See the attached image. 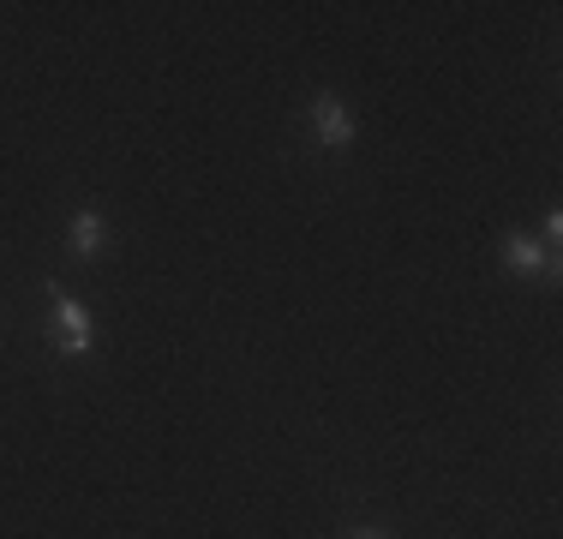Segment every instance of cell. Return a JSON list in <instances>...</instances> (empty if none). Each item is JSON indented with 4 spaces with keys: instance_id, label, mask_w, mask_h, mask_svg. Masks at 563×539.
<instances>
[{
    "instance_id": "6da1fadb",
    "label": "cell",
    "mask_w": 563,
    "mask_h": 539,
    "mask_svg": "<svg viewBox=\"0 0 563 539\" xmlns=\"http://www.w3.org/2000/svg\"><path fill=\"white\" fill-rule=\"evenodd\" d=\"M48 323H55V348L66 360H85L97 348V323H90L85 300H73L60 282H48Z\"/></svg>"
},
{
    "instance_id": "7a4b0ae2",
    "label": "cell",
    "mask_w": 563,
    "mask_h": 539,
    "mask_svg": "<svg viewBox=\"0 0 563 539\" xmlns=\"http://www.w3.org/2000/svg\"><path fill=\"white\" fill-rule=\"evenodd\" d=\"M312 132H318L324 151H347V144H354V114H347V102L336 90H318L312 97Z\"/></svg>"
},
{
    "instance_id": "3957f363",
    "label": "cell",
    "mask_w": 563,
    "mask_h": 539,
    "mask_svg": "<svg viewBox=\"0 0 563 539\" xmlns=\"http://www.w3.org/2000/svg\"><path fill=\"white\" fill-rule=\"evenodd\" d=\"M504 270L509 276H552L558 282V258L540 246V234H528V228L504 234Z\"/></svg>"
},
{
    "instance_id": "277c9868",
    "label": "cell",
    "mask_w": 563,
    "mask_h": 539,
    "mask_svg": "<svg viewBox=\"0 0 563 539\" xmlns=\"http://www.w3.org/2000/svg\"><path fill=\"white\" fill-rule=\"evenodd\" d=\"M66 246H73L78 258H97V252L109 246V222H102V210H78L73 228H66Z\"/></svg>"
},
{
    "instance_id": "5b68a950",
    "label": "cell",
    "mask_w": 563,
    "mask_h": 539,
    "mask_svg": "<svg viewBox=\"0 0 563 539\" xmlns=\"http://www.w3.org/2000/svg\"><path fill=\"white\" fill-rule=\"evenodd\" d=\"M540 246L558 258V246H563V216H558V210H545V222H540Z\"/></svg>"
},
{
    "instance_id": "8992f818",
    "label": "cell",
    "mask_w": 563,
    "mask_h": 539,
    "mask_svg": "<svg viewBox=\"0 0 563 539\" xmlns=\"http://www.w3.org/2000/svg\"><path fill=\"white\" fill-rule=\"evenodd\" d=\"M347 539H390V534H384V528H354Z\"/></svg>"
}]
</instances>
